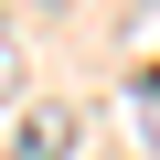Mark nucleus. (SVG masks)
Segmentation results:
<instances>
[{"label":"nucleus","mask_w":160,"mask_h":160,"mask_svg":"<svg viewBox=\"0 0 160 160\" xmlns=\"http://www.w3.org/2000/svg\"><path fill=\"white\" fill-rule=\"evenodd\" d=\"M11 160H75V107H43V118H22Z\"/></svg>","instance_id":"obj_1"},{"label":"nucleus","mask_w":160,"mask_h":160,"mask_svg":"<svg viewBox=\"0 0 160 160\" xmlns=\"http://www.w3.org/2000/svg\"><path fill=\"white\" fill-rule=\"evenodd\" d=\"M118 43H128V53H149V64H160V0H139V11H128V32H118Z\"/></svg>","instance_id":"obj_2"},{"label":"nucleus","mask_w":160,"mask_h":160,"mask_svg":"<svg viewBox=\"0 0 160 160\" xmlns=\"http://www.w3.org/2000/svg\"><path fill=\"white\" fill-rule=\"evenodd\" d=\"M11 86H22V43L0 32V96H11Z\"/></svg>","instance_id":"obj_3"}]
</instances>
